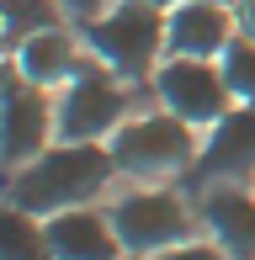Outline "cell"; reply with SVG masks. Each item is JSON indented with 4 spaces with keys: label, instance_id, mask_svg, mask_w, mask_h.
Masks as SVG:
<instances>
[{
    "label": "cell",
    "instance_id": "6da1fadb",
    "mask_svg": "<svg viewBox=\"0 0 255 260\" xmlns=\"http://www.w3.org/2000/svg\"><path fill=\"white\" fill-rule=\"evenodd\" d=\"M112 170H117L112 144H64L59 138L53 149H43L38 159L6 175V202L38 212V218H53L64 207H85L112 181Z\"/></svg>",
    "mask_w": 255,
    "mask_h": 260
},
{
    "label": "cell",
    "instance_id": "7a4b0ae2",
    "mask_svg": "<svg viewBox=\"0 0 255 260\" xmlns=\"http://www.w3.org/2000/svg\"><path fill=\"white\" fill-rule=\"evenodd\" d=\"M85 43L107 69H117L122 80H138L165 53V11L122 0L117 11H101L96 21H85Z\"/></svg>",
    "mask_w": 255,
    "mask_h": 260
},
{
    "label": "cell",
    "instance_id": "3957f363",
    "mask_svg": "<svg viewBox=\"0 0 255 260\" xmlns=\"http://www.w3.org/2000/svg\"><path fill=\"white\" fill-rule=\"evenodd\" d=\"M59 138L64 144H101L107 133H117L128 117V90L117 85V69L85 64L59 96Z\"/></svg>",
    "mask_w": 255,
    "mask_h": 260
},
{
    "label": "cell",
    "instance_id": "277c9868",
    "mask_svg": "<svg viewBox=\"0 0 255 260\" xmlns=\"http://www.w3.org/2000/svg\"><path fill=\"white\" fill-rule=\"evenodd\" d=\"M154 90H160V101H165V112H176L181 122H192V127H202V122L213 127L218 117L234 112V90H229L218 58H181V53H170L165 64L154 69Z\"/></svg>",
    "mask_w": 255,
    "mask_h": 260
},
{
    "label": "cell",
    "instance_id": "5b68a950",
    "mask_svg": "<svg viewBox=\"0 0 255 260\" xmlns=\"http://www.w3.org/2000/svg\"><path fill=\"white\" fill-rule=\"evenodd\" d=\"M112 159L122 175H170L192 165V122L176 112H149L133 117L112 133Z\"/></svg>",
    "mask_w": 255,
    "mask_h": 260
},
{
    "label": "cell",
    "instance_id": "8992f818",
    "mask_svg": "<svg viewBox=\"0 0 255 260\" xmlns=\"http://www.w3.org/2000/svg\"><path fill=\"white\" fill-rule=\"evenodd\" d=\"M48 133H59V112H48L43 85H32L6 58V96H0V149H6V175L21 170L48 149Z\"/></svg>",
    "mask_w": 255,
    "mask_h": 260
},
{
    "label": "cell",
    "instance_id": "52a82bcc",
    "mask_svg": "<svg viewBox=\"0 0 255 260\" xmlns=\"http://www.w3.org/2000/svg\"><path fill=\"white\" fill-rule=\"evenodd\" d=\"M112 229H117L122 250L133 255H160L170 244L192 239V207L176 191H133L112 207Z\"/></svg>",
    "mask_w": 255,
    "mask_h": 260
},
{
    "label": "cell",
    "instance_id": "ba28073f",
    "mask_svg": "<svg viewBox=\"0 0 255 260\" xmlns=\"http://www.w3.org/2000/svg\"><path fill=\"white\" fill-rule=\"evenodd\" d=\"M229 43H234V11L218 0H181L165 11V53L224 58Z\"/></svg>",
    "mask_w": 255,
    "mask_h": 260
},
{
    "label": "cell",
    "instance_id": "9c48e42d",
    "mask_svg": "<svg viewBox=\"0 0 255 260\" xmlns=\"http://www.w3.org/2000/svg\"><path fill=\"white\" fill-rule=\"evenodd\" d=\"M250 170H255V101H234V112L213 122L192 181L207 186V181H234V175H250Z\"/></svg>",
    "mask_w": 255,
    "mask_h": 260
},
{
    "label": "cell",
    "instance_id": "30bf717a",
    "mask_svg": "<svg viewBox=\"0 0 255 260\" xmlns=\"http://www.w3.org/2000/svg\"><path fill=\"white\" fill-rule=\"evenodd\" d=\"M48 223V244H53V260H122V239L112 229L107 212L96 207H64L53 212Z\"/></svg>",
    "mask_w": 255,
    "mask_h": 260
},
{
    "label": "cell",
    "instance_id": "8fae6325",
    "mask_svg": "<svg viewBox=\"0 0 255 260\" xmlns=\"http://www.w3.org/2000/svg\"><path fill=\"white\" fill-rule=\"evenodd\" d=\"M11 64L32 80V85H69L80 75V43L69 27H48V32H32L27 43L11 48Z\"/></svg>",
    "mask_w": 255,
    "mask_h": 260
},
{
    "label": "cell",
    "instance_id": "7c38bea8",
    "mask_svg": "<svg viewBox=\"0 0 255 260\" xmlns=\"http://www.w3.org/2000/svg\"><path fill=\"white\" fill-rule=\"evenodd\" d=\"M202 218L213 239L229 250V260H255V197L239 186H207L202 191Z\"/></svg>",
    "mask_w": 255,
    "mask_h": 260
},
{
    "label": "cell",
    "instance_id": "4fadbf2b",
    "mask_svg": "<svg viewBox=\"0 0 255 260\" xmlns=\"http://www.w3.org/2000/svg\"><path fill=\"white\" fill-rule=\"evenodd\" d=\"M0 260H53L48 223L38 212L6 202V212H0Z\"/></svg>",
    "mask_w": 255,
    "mask_h": 260
},
{
    "label": "cell",
    "instance_id": "5bb4252c",
    "mask_svg": "<svg viewBox=\"0 0 255 260\" xmlns=\"http://www.w3.org/2000/svg\"><path fill=\"white\" fill-rule=\"evenodd\" d=\"M48 27H64L59 0H6V48H16L32 32H48Z\"/></svg>",
    "mask_w": 255,
    "mask_h": 260
},
{
    "label": "cell",
    "instance_id": "9a60e30c",
    "mask_svg": "<svg viewBox=\"0 0 255 260\" xmlns=\"http://www.w3.org/2000/svg\"><path fill=\"white\" fill-rule=\"evenodd\" d=\"M224 80L229 90H234V101H255V38H245V32H234V43L224 48Z\"/></svg>",
    "mask_w": 255,
    "mask_h": 260
},
{
    "label": "cell",
    "instance_id": "2e32d148",
    "mask_svg": "<svg viewBox=\"0 0 255 260\" xmlns=\"http://www.w3.org/2000/svg\"><path fill=\"white\" fill-rule=\"evenodd\" d=\"M149 260H229V250H224V244H197V239H186V244H170V250H160V255H149Z\"/></svg>",
    "mask_w": 255,
    "mask_h": 260
},
{
    "label": "cell",
    "instance_id": "e0dca14e",
    "mask_svg": "<svg viewBox=\"0 0 255 260\" xmlns=\"http://www.w3.org/2000/svg\"><path fill=\"white\" fill-rule=\"evenodd\" d=\"M101 6H107V0H64V11H69V16H80V21H96Z\"/></svg>",
    "mask_w": 255,
    "mask_h": 260
},
{
    "label": "cell",
    "instance_id": "ac0fdd59",
    "mask_svg": "<svg viewBox=\"0 0 255 260\" xmlns=\"http://www.w3.org/2000/svg\"><path fill=\"white\" fill-rule=\"evenodd\" d=\"M234 16H239V32H245V38H255V0H239Z\"/></svg>",
    "mask_w": 255,
    "mask_h": 260
},
{
    "label": "cell",
    "instance_id": "d6986e66",
    "mask_svg": "<svg viewBox=\"0 0 255 260\" xmlns=\"http://www.w3.org/2000/svg\"><path fill=\"white\" fill-rule=\"evenodd\" d=\"M133 6H154V11H170V6H181V0H133Z\"/></svg>",
    "mask_w": 255,
    "mask_h": 260
},
{
    "label": "cell",
    "instance_id": "ffe728a7",
    "mask_svg": "<svg viewBox=\"0 0 255 260\" xmlns=\"http://www.w3.org/2000/svg\"><path fill=\"white\" fill-rule=\"evenodd\" d=\"M218 6H239V0H218Z\"/></svg>",
    "mask_w": 255,
    "mask_h": 260
}]
</instances>
